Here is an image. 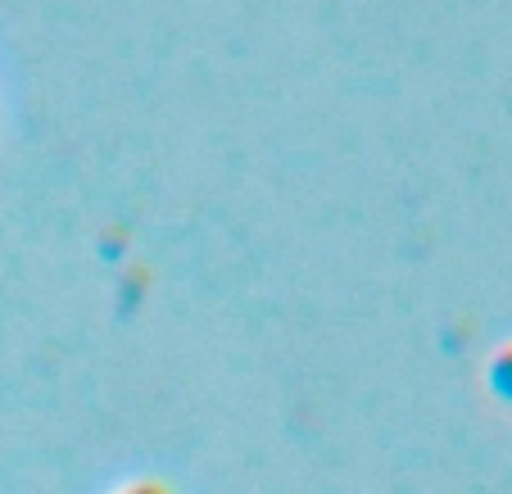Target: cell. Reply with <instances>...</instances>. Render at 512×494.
Here are the masks:
<instances>
[{"instance_id":"cell-1","label":"cell","mask_w":512,"mask_h":494,"mask_svg":"<svg viewBox=\"0 0 512 494\" xmlns=\"http://www.w3.org/2000/svg\"><path fill=\"white\" fill-rule=\"evenodd\" d=\"M490 377H494V390H499V395H508V399H512V345L503 349L499 359H494Z\"/></svg>"},{"instance_id":"cell-2","label":"cell","mask_w":512,"mask_h":494,"mask_svg":"<svg viewBox=\"0 0 512 494\" xmlns=\"http://www.w3.org/2000/svg\"><path fill=\"white\" fill-rule=\"evenodd\" d=\"M123 494H164L159 485H150V481H141V485H132V490H123Z\"/></svg>"}]
</instances>
